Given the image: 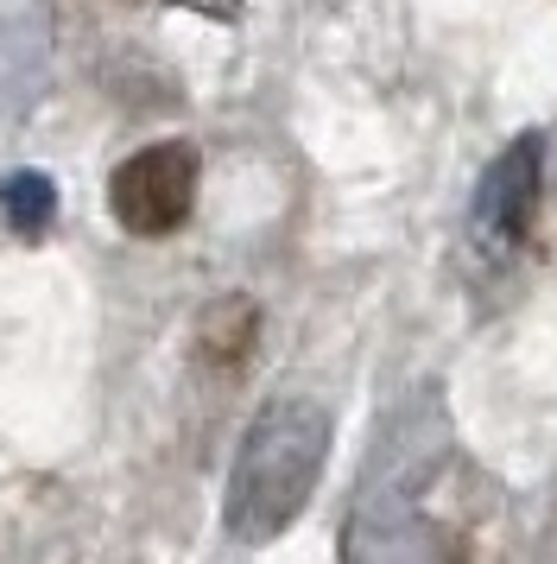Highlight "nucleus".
Listing matches in <instances>:
<instances>
[{
    "label": "nucleus",
    "instance_id": "obj_1",
    "mask_svg": "<svg viewBox=\"0 0 557 564\" xmlns=\"http://www.w3.org/2000/svg\"><path fill=\"white\" fill-rule=\"evenodd\" d=\"M324 457H329V419L324 406L310 400H273L260 406L248 432H241V451H234V469H228V533L248 539V545H266L278 539L324 482Z\"/></svg>",
    "mask_w": 557,
    "mask_h": 564
},
{
    "label": "nucleus",
    "instance_id": "obj_4",
    "mask_svg": "<svg viewBox=\"0 0 557 564\" xmlns=\"http://www.w3.org/2000/svg\"><path fill=\"white\" fill-rule=\"evenodd\" d=\"M253 336H260L253 299H216V305L203 311V324H197V356L216 361V368H234V361H248Z\"/></svg>",
    "mask_w": 557,
    "mask_h": 564
},
{
    "label": "nucleus",
    "instance_id": "obj_5",
    "mask_svg": "<svg viewBox=\"0 0 557 564\" xmlns=\"http://www.w3.org/2000/svg\"><path fill=\"white\" fill-rule=\"evenodd\" d=\"M0 209H7V229L25 235V241H39V235L57 223V184L45 172H13L7 191H0Z\"/></svg>",
    "mask_w": 557,
    "mask_h": 564
},
{
    "label": "nucleus",
    "instance_id": "obj_3",
    "mask_svg": "<svg viewBox=\"0 0 557 564\" xmlns=\"http://www.w3.org/2000/svg\"><path fill=\"white\" fill-rule=\"evenodd\" d=\"M538 165H545V147L538 133L513 140L488 178H481V197H476V229L488 235V248H520L532 229V209H538Z\"/></svg>",
    "mask_w": 557,
    "mask_h": 564
},
{
    "label": "nucleus",
    "instance_id": "obj_2",
    "mask_svg": "<svg viewBox=\"0 0 557 564\" xmlns=\"http://www.w3.org/2000/svg\"><path fill=\"white\" fill-rule=\"evenodd\" d=\"M197 147L190 140H159L146 153H133L114 165L108 178V204L127 235H172L190 223L197 204Z\"/></svg>",
    "mask_w": 557,
    "mask_h": 564
}]
</instances>
